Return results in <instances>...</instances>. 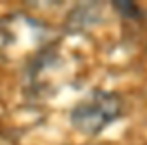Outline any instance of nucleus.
Segmentation results:
<instances>
[{
	"mask_svg": "<svg viewBox=\"0 0 147 145\" xmlns=\"http://www.w3.org/2000/svg\"><path fill=\"white\" fill-rule=\"evenodd\" d=\"M123 112V100L114 92L94 90L71 109V124L76 131L94 136L104 131Z\"/></svg>",
	"mask_w": 147,
	"mask_h": 145,
	"instance_id": "nucleus-1",
	"label": "nucleus"
}]
</instances>
